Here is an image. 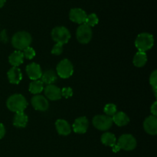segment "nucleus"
<instances>
[{"label":"nucleus","instance_id":"f257e3e1","mask_svg":"<svg viewBox=\"0 0 157 157\" xmlns=\"http://www.w3.org/2000/svg\"><path fill=\"white\" fill-rule=\"evenodd\" d=\"M27 105L28 103L25 98L19 94L12 95L8 98L6 101V106L8 109L11 111L15 112V113L24 112V110L27 107Z\"/></svg>","mask_w":157,"mask_h":157},{"label":"nucleus","instance_id":"f03ea898","mask_svg":"<svg viewBox=\"0 0 157 157\" xmlns=\"http://www.w3.org/2000/svg\"><path fill=\"white\" fill-rule=\"evenodd\" d=\"M32 43V36L29 32H18L12 36V44L18 51H23L30 47Z\"/></svg>","mask_w":157,"mask_h":157},{"label":"nucleus","instance_id":"7ed1b4c3","mask_svg":"<svg viewBox=\"0 0 157 157\" xmlns=\"http://www.w3.org/2000/svg\"><path fill=\"white\" fill-rule=\"evenodd\" d=\"M154 44V38L151 34L141 33L138 35L135 40V46L138 49V52H146L152 48Z\"/></svg>","mask_w":157,"mask_h":157},{"label":"nucleus","instance_id":"20e7f679","mask_svg":"<svg viewBox=\"0 0 157 157\" xmlns=\"http://www.w3.org/2000/svg\"><path fill=\"white\" fill-rule=\"evenodd\" d=\"M52 38L55 42L60 44H66L71 38L70 32L64 26H58L52 31Z\"/></svg>","mask_w":157,"mask_h":157},{"label":"nucleus","instance_id":"39448f33","mask_svg":"<svg viewBox=\"0 0 157 157\" xmlns=\"http://www.w3.org/2000/svg\"><path fill=\"white\" fill-rule=\"evenodd\" d=\"M56 70L58 76L63 79L70 78L74 73L73 64L68 59H64L60 61L57 65Z\"/></svg>","mask_w":157,"mask_h":157},{"label":"nucleus","instance_id":"423d86ee","mask_svg":"<svg viewBox=\"0 0 157 157\" xmlns=\"http://www.w3.org/2000/svg\"><path fill=\"white\" fill-rule=\"evenodd\" d=\"M93 125L99 130L105 131L109 130L113 125V120L111 117L107 115H97L93 118Z\"/></svg>","mask_w":157,"mask_h":157},{"label":"nucleus","instance_id":"0eeeda50","mask_svg":"<svg viewBox=\"0 0 157 157\" xmlns=\"http://www.w3.org/2000/svg\"><path fill=\"white\" fill-rule=\"evenodd\" d=\"M117 145L118 147L122 150H126V151H130L136 148V140L130 134H123L122 136H120L117 142Z\"/></svg>","mask_w":157,"mask_h":157},{"label":"nucleus","instance_id":"6e6552de","mask_svg":"<svg viewBox=\"0 0 157 157\" xmlns=\"http://www.w3.org/2000/svg\"><path fill=\"white\" fill-rule=\"evenodd\" d=\"M92 30L90 26L86 24H81L77 29L76 37L78 41L81 44H87L92 38Z\"/></svg>","mask_w":157,"mask_h":157},{"label":"nucleus","instance_id":"1a4fd4ad","mask_svg":"<svg viewBox=\"0 0 157 157\" xmlns=\"http://www.w3.org/2000/svg\"><path fill=\"white\" fill-rule=\"evenodd\" d=\"M87 13L80 8H74L69 12V18L73 22L84 24L87 18Z\"/></svg>","mask_w":157,"mask_h":157},{"label":"nucleus","instance_id":"9d476101","mask_svg":"<svg viewBox=\"0 0 157 157\" xmlns=\"http://www.w3.org/2000/svg\"><path fill=\"white\" fill-rule=\"evenodd\" d=\"M32 105L36 110L39 111H45L49 107L48 100L41 95H35L32 98Z\"/></svg>","mask_w":157,"mask_h":157},{"label":"nucleus","instance_id":"9b49d317","mask_svg":"<svg viewBox=\"0 0 157 157\" xmlns=\"http://www.w3.org/2000/svg\"><path fill=\"white\" fill-rule=\"evenodd\" d=\"M88 120L86 117L77 118L74 122L72 128L76 133H85L88 129Z\"/></svg>","mask_w":157,"mask_h":157},{"label":"nucleus","instance_id":"f8f14e48","mask_svg":"<svg viewBox=\"0 0 157 157\" xmlns=\"http://www.w3.org/2000/svg\"><path fill=\"white\" fill-rule=\"evenodd\" d=\"M144 128L145 131L150 135H156L157 133V118L156 117L150 115L146 118L144 122Z\"/></svg>","mask_w":157,"mask_h":157},{"label":"nucleus","instance_id":"ddd939ff","mask_svg":"<svg viewBox=\"0 0 157 157\" xmlns=\"http://www.w3.org/2000/svg\"><path fill=\"white\" fill-rule=\"evenodd\" d=\"M26 73L29 78L32 81L40 79L42 75L41 67L36 63H31L30 64L26 66Z\"/></svg>","mask_w":157,"mask_h":157},{"label":"nucleus","instance_id":"4468645a","mask_svg":"<svg viewBox=\"0 0 157 157\" xmlns=\"http://www.w3.org/2000/svg\"><path fill=\"white\" fill-rule=\"evenodd\" d=\"M45 96L52 101H58L61 98V89L54 84H48L44 88Z\"/></svg>","mask_w":157,"mask_h":157},{"label":"nucleus","instance_id":"2eb2a0df","mask_svg":"<svg viewBox=\"0 0 157 157\" xmlns=\"http://www.w3.org/2000/svg\"><path fill=\"white\" fill-rule=\"evenodd\" d=\"M8 79L11 84H18L22 79L21 70L16 67H12L9 70L7 73Z\"/></svg>","mask_w":157,"mask_h":157},{"label":"nucleus","instance_id":"dca6fc26","mask_svg":"<svg viewBox=\"0 0 157 157\" xmlns=\"http://www.w3.org/2000/svg\"><path fill=\"white\" fill-rule=\"evenodd\" d=\"M55 127H56V130L58 134L61 135V136H67L71 132V127L70 124L64 120H58L55 122Z\"/></svg>","mask_w":157,"mask_h":157},{"label":"nucleus","instance_id":"f3484780","mask_svg":"<svg viewBox=\"0 0 157 157\" xmlns=\"http://www.w3.org/2000/svg\"><path fill=\"white\" fill-rule=\"evenodd\" d=\"M113 123H114L118 127H124L130 122V118L124 112H117L113 117H112Z\"/></svg>","mask_w":157,"mask_h":157},{"label":"nucleus","instance_id":"a211bd4d","mask_svg":"<svg viewBox=\"0 0 157 157\" xmlns=\"http://www.w3.org/2000/svg\"><path fill=\"white\" fill-rule=\"evenodd\" d=\"M28 121H29V118L24 112L16 113L13 118V125L15 127L24 128L27 125Z\"/></svg>","mask_w":157,"mask_h":157},{"label":"nucleus","instance_id":"6ab92c4d","mask_svg":"<svg viewBox=\"0 0 157 157\" xmlns=\"http://www.w3.org/2000/svg\"><path fill=\"white\" fill-rule=\"evenodd\" d=\"M24 61V55L21 51H15L9 57V61L13 67L21 65Z\"/></svg>","mask_w":157,"mask_h":157},{"label":"nucleus","instance_id":"aec40b11","mask_svg":"<svg viewBox=\"0 0 157 157\" xmlns=\"http://www.w3.org/2000/svg\"><path fill=\"white\" fill-rule=\"evenodd\" d=\"M41 78L43 84L48 85V84H53L57 81L58 78H57L56 73L53 70H48L42 73Z\"/></svg>","mask_w":157,"mask_h":157},{"label":"nucleus","instance_id":"412c9836","mask_svg":"<svg viewBox=\"0 0 157 157\" xmlns=\"http://www.w3.org/2000/svg\"><path fill=\"white\" fill-rule=\"evenodd\" d=\"M133 64L137 67H142L147 64V56L146 52H138L133 57Z\"/></svg>","mask_w":157,"mask_h":157},{"label":"nucleus","instance_id":"4be33fe9","mask_svg":"<svg viewBox=\"0 0 157 157\" xmlns=\"http://www.w3.org/2000/svg\"><path fill=\"white\" fill-rule=\"evenodd\" d=\"M101 142L104 145L113 148L117 145V139L114 134L111 133H105L101 136Z\"/></svg>","mask_w":157,"mask_h":157},{"label":"nucleus","instance_id":"5701e85b","mask_svg":"<svg viewBox=\"0 0 157 157\" xmlns=\"http://www.w3.org/2000/svg\"><path fill=\"white\" fill-rule=\"evenodd\" d=\"M44 84L42 81L39 80L33 81L30 83V85H29V91L33 94L38 95V94L44 90Z\"/></svg>","mask_w":157,"mask_h":157},{"label":"nucleus","instance_id":"b1692460","mask_svg":"<svg viewBox=\"0 0 157 157\" xmlns=\"http://www.w3.org/2000/svg\"><path fill=\"white\" fill-rule=\"evenodd\" d=\"M98 22H99V18H98V15L95 13H91L90 15H87L84 24L90 26V27H94L96 25H98Z\"/></svg>","mask_w":157,"mask_h":157},{"label":"nucleus","instance_id":"393cba45","mask_svg":"<svg viewBox=\"0 0 157 157\" xmlns=\"http://www.w3.org/2000/svg\"><path fill=\"white\" fill-rule=\"evenodd\" d=\"M150 84L153 88L155 97L157 96V71L156 70L151 74L150 77Z\"/></svg>","mask_w":157,"mask_h":157},{"label":"nucleus","instance_id":"a878e982","mask_svg":"<svg viewBox=\"0 0 157 157\" xmlns=\"http://www.w3.org/2000/svg\"><path fill=\"white\" fill-rule=\"evenodd\" d=\"M104 111L107 116L113 117L117 113V106L113 104H106L105 107H104Z\"/></svg>","mask_w":157,"mask_h":157},{"label":"nucleus","instance_id":"bb28decb","mask_svg":"<svg viewBox=\"0 0 157 157\" xmlns=\"http://www.w3.org/2000/svg\"><path fill=\"white\" fill-rule=\"evenodd\" d=\"M23 55H24V58H27V59H32L35 56V52L32 48L28 47L27 48L24 49L23 50Z\"/></svg>","mask_w":157,"mask_h":157},{"label":"nucleus","instance_id":"cd10ccee","mask_svg":"<svg viewBox=\"0 0 157 157\" xmlns=\"http://www.w3.org/2000/svg\"><path fill=\"white\" fill-rule=\"evenodd\" d=\"M63 52V44H60V43H56L54 45L53 48L52 50V54L55 55H61Z\"/></svg>","mask_w":157,"mask_h":157},{"label":"nucleus","instance_id":"c85d7f7f","mask_svg":"<svg viewBox=\"0 0 157 157\" xmlns=\"http://www.w3.org/2000/svg\"><path fill=\"white\" fill-rule=\"evenodd\" d=\"M61 97H64L65 98H69L73 95V90L71 87H64L62 90H61Z\"/></svg>","mask_w":157,"mask_h":157},{"label":"nucleus","instance_id":"c756f323","mask_svg":"<svg viewBox=\"0 0 157 157\" xmlns=\"http://www.w3.org/2000/svg\"><path fill=\"white\" fill-rule=\"evenodd\" d=\"M150 110H151L152 115H153V116L156 117V115H157V102L156 101H155V102L153 103V105L151 106Z\"/></svg>","mask_w":157,"mask_h":157},{"label":"nucleus","instance_id":"7c9ffc66","mask_svg":"<svg viewBox=\"0 0 157 157\" xmlns=\"http://www.w3.org/2000/svg\"><path fill=\"white\" fill-rule=\"evenodd\" d=\"M0 40L5 43L7 42L8 37H7V35H6V30H3L2 32H1V34H0Z\"/></svg>","mask_w":157,"mask_h":157},{"label":"nucleus","instance_id":"2f4dec72","mask_svg":"<svg viewBox=\"0 0 157 157\" xmlns=\"http://www.w3.org/2000/svg\"><path fill=\"white\" fill-rule=\"evenodd\" d=\"M6 135V128L2 123H0V140L2 139Z\"/></svg>","mask_w":157,"mask_h":157},{"label":"nucleus","instance_id":"473e14b6","mask_svg":"<svg viewBox=\"0 0 157 157\" xmlns=\"http://www.w3.org/2000/svg\"><path fill=\"white\" fill-rule=\"evenodd\" d=\"M6 2V0H0V9H1V8H2L3 6H4Z\"/></svg>","mask_w":157,"mask_h":157}]
</instances>
